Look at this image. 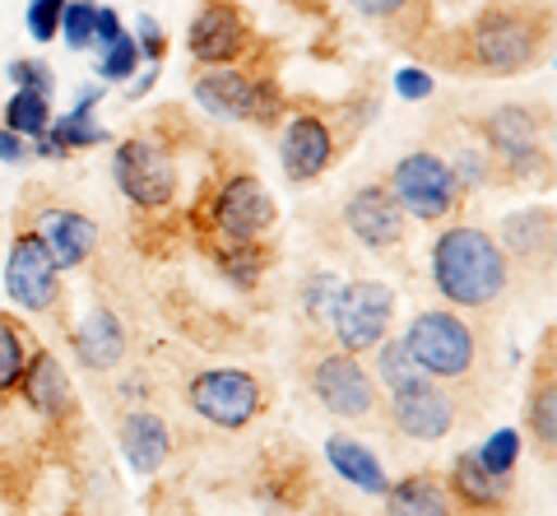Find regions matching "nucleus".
Masks as SVG:
<instances>
[{
  "label": "nucleus",
  "mask_w": 557,
  "mask_h": 516,
  "mask_svg": "<svg viewBox=\"0 0 557 516\" xmlns=\"http://www.w3.org/2000/svg\"><path fill=\"white\" fill-rule=\"evenodd\" d=\"M511 261L479 223H450L432 243V284L456 312H493L511 294Z\"/></svg>",
  "instance_id": "1"
},
{
  "label": "nucleus",
  "mask_w": 557,
  "mask_h": 516,
  "mask_svg": "<svg viewBox=\"0 0 557 516\" xmlns=\"http://www.w3.org/2000/svg\"><path fill=\"white\" fill-rule=\"evenodd\" d=\"M548 20H539L530 5H493L465 28V65L479 75H520L544 51Z\"/></svg>",
  "instance_id": "2"
},
{
  "label": "nucleus",
  "mask_w": 557,
  "mask_h": 516,
  "mask_svg": "<svg viewBox=\"0 0 557 516\" xmlns=\"http://www.w3.org/2000/svg\"><path fill=\"white\" fill-rule=\"evenodd\" d=\"M405 349L418 364V372L432 382H469L483 364V335L469 321V312L456 307H432L418 312L405 331Z\"/></svg>",
  "instance_id": "3"
},
{
  "label": "nucleus",
  "mask_w": 557,
  "mask_h": 516,
  "mask_svg": "<svg viewBox=\"0 0 557 516\" xmlns=\"http://www.w3.org/2000/svg\"><path fill=\"white\" fill-rule=\"evenodd\" d=\"M196 102L205 112L223 116V122H251V126H278L284 116V89L247 65H214V71L196 75Z\"/></svg>",
  "instance_id": "4"
},
{
  "label": "nucleus",
  "mask_w": 557,
  "mask_h": 516,
  "mask_svg": "<svg viewBox=\"0 0 557 516\" xmlns=\"http://www.w3.org/2000/svg\"><path fill=\"white\" fill-rule=\"evenodd\" d=\"M386 192L399 200V210L418 223H442L465 205V182L450 172L442 153H432V149L405 153V159L391 168Z\"/></svg>",
  "instance_id": "5"
},
{
  "label": "nucleus",
  "mask_w": 557,
  "mask_h": 516,
  "mask_svg": "<svg viewBox=\"0 0 557 516\" xmlns=\"http://www.w3.org/2000/svg\"><path fill=\"white\" fill-rule=\"evenodd\" d=\"M395 321V288L381 280H348L330 298V331H335V349L344 354H372L381 340L391 335Z\"/></svg>",
  "instance_id": "6"
},
{
  "label": "nucleus",
  "mask_w": 557,
  "mask_h": 516,
  "mask_svg": "<svg viewBox=\"0 0 557 516\" xmlns=\"http://www.w3.org/2000/svg\"><path fill=\"white\" fill-rule=\"evenodd\" d=\"M186 405L205 423L237 433V428H247L265 415V386L247 368H205L186 382Z\"/></svg>",
  "instance_id": "7"
},
{
  "label": "nucleus",
  "mask_w": 557,
  "mask_h": 516,
  "mask_svg": "<svg viewBox=\"0 0 557 516\" xmlns=\"http://www.w3.org/2000/svg\"><path fill=\"white\" fill-rule=\"evenodd\" d=\"M479 131L493 172L539 177L548 168V116H539L534 108H497L493 116H483Z\"/></svg>",
  "instance_id": "8"
},
{
  "label": "nucleus",
  "mask_w": 557,
  "mask_h": 516,
  "mask_svg": "<svg viewBox=\"0 0 557 516\" xmlns=\"http://www.w3.org/2000/svg\"><path fill=\"white\" fill-rule=\"evenodd\" d=\"M307 386L335 419L368 423L376 415V377L372 368H362L358 354H344V349L317 354V364L307 372Z\"/></svg>",
  "instance_id": "9"
},
{
  "label": "nucleus",
  "mask_w": 557,
  "mask_h": 516,
  "mask_svg": "<svg viewBox=\"0 0 557 516\" xmlns=\"http://www.w3.org/2000/svg\"><path fill=\"white\" fill-rule=\"evenodd\" d=\"M112 177L121 186V196L139 210H168L177 200V163L172 153L153 140H121L116 145V159H112Z\"/></svg>",
  "instance_id": "10"
},
{
  "label": "nucleus",
  "mask_w": 557,
  "mask_h": 516,
  "mask_svg": "<svg viewBox=\"0 0 557 516\" xmlns=\"http://www.w3.org/2000/svg\"><path fill=\"white\" fill-rule=\"evenodd\" d=\"M209 223H214V233L223 243H260V237L278 223V205L256 172H233V177L214 192Z\"/></svg>",
  "instance_id": "11"
},
{
  "label": "nucleus",
  "mask_w": 557,
  "mask_h": 516,
  "mask_svg": "<svg viewBox=\"0 0 557 516\" xmlns=\"http://www.w3.org/2000/svg\"><path fill=\"white\" fill-rule=\"evenodd\" d=\"M5 294L14 298V307L24 312H57V298H61V270L51 261L47 243L33 229L14 233L10 256H5Z\"/></svg>",
  "instance_id": "12"
},
{
  "label": "nucleus",
  "mask_w": 557,
  "mask_h": 516,
  "mask_svg": "<svg viewBox=\"0 0 557 516\" xmlns=\"http://www.w3.org/2000/svg\"><path fill=\"white\" fill-rule=\"evenodd\" d=\"M391 428L409 442H442L456 428V395L446 391V382L418 377L391 391Z\"/></svg>",
  "instance_id": "13"
},
{
  "label": "nucleus",
  "mask_w": 557,
  "mask_h": 516,
  "mask_svg": "<svg viewBox=\"0 0 557 516\" xmlns=\"http://www.w3.org/2000/svg\"><path fill=\"white\" fill-rule=\"evenodd\" d=\"M339 159V135L321 112H293L284 135H278V163L293 186H307L330 172Z\"/></svg>",
  "instance_id": "14"
},
{
  "label": "nucleus",
  "mask_w": 557,
  "mask_h": 516,
  "mask_svg": "<svg viewBox=\"0 0 557 516\" xmlns=\"http://www.w3.org/2000/svg\"><path fill=\"white\" fill-rule=\"evenodd\" d=\"M186 47H190V57H196L200 65L214 71V65L247 61V51L256 47V38H251L247 14H242L237 5H228V0H209L196 20H190Z\"/></svg>",
  "instance_id": "15"
},
{
  "label": "nucleus",
  "mask_w": 557,
  "mask_h": 516,
  "mask_svg": "<svg viewBox=\"0 0 557 516\" xmlns=\"http://www.w3.org/2000/svg\"><path fill=\"white\" fill-rule=\"evenodd\" d=\"M344 229L354 233V243H362L368 251H395V247H405V237H409V214L399 210V200L386 192V186L372 182V186L348 192Z\"/></svg>",
  "instance_id": "16"
},
{
  "label": "nucleus",
  "mask_w": 557,
  "mask_h": 516,
  "mask_svg": "<svg viewBox=\"0 0 557 516\" xmlns=\"http://www.w3.org/2000/svg\"><path fill=\"white\" fill-rule=\"evenodd\" d=\"M450 503H460L465 516H507L511 512V493L516 484L511 479H502L493 470H483V460L474 452H460L450 460V475L442 479Z\"/></svg>",
  "instance_id": "17"
},
{
  "label": "nucleus",
  "mask_w": 557,
  "mask_h": 516,
  "mask_svg": "<svg viewBox=\"0 0 557 516\" xmlns=\"http://www.w3.org/2000/svg\"><path fill=\"white\" fill-rule=\"evenodd\" d=\"M33 233L47 243L57 270L84 266L94 256V247H98V223L84 210H70V205H51V210H42L38 223H33Z\"/></svg>",
  "instance_id": "18"
},
{
  "label": "nucleus",
  "mask_w": 557,
  "mask_h": 516,
  "mask_svg": "<svg viewBox=\"0 0 557 516\" xmlns=\"http://www.w3.org/2000/svg\"><path fill=\"white\" fill-rule=\"evenodd\" d=\"M20 395L33 415L42 419H65L75 409V386H70V372L61 368V358L51 349H33L28 368H24V382Z\"/></svg>",
  "instance_id": "19"
},
{
  "label": "nucleus",
  "mask_w": 557,
  "mask_h": 516,
  "mask_svg": "<svg viewBox=\"0 0 557 516\" xmlns=\"http://www.w3.org/2000/svg\"><path fill=\"white\" fill-rule=\"evenodd\" d=\"M116 442L135 475H159L172 452V428L163 423V415H153V409H131V415L116 423Z\"/></svg>",
  "instance_id": "20"
},
{
  "label": "nucleus",
  "mask_w": 557,
  "mask_h": 516,
  "mask_svg": "<svg viewBox=\"0 0 557 516\" xmlns=\"http://www.w3.org/2000/svg\"><path fill=\"white\" fill-rule=\"evenodd\" d=\"M70 340H75V354L89 372H116L121 364H126V349H131L126 325H121V317L112 312V307H94Z\"/></svg>",
  "instance_id": "21"
},
{
  "label": "nucleus",
  "mask_w": 557,
  "mask_h": 516,
  "mask_svg": "<svg viewBox=\"0 0 557 516\" xmlns=\"http://www.w3.org/2000/svg\"><path fill=\"white\" fill-rule=\"evenodd\" d=\"M497 243L511 266H548L553 261V210L548 205H534V210L511 214L502 223Z\"/></svg>",
  "instance_id": "22"
},
{
  "label": "nucleus",
  "mask_w": 557,
  "mask_h": 516,
  "mask_svg": "<svg viewBox=\"0 0 557 516\" xmlns=\"http://www.w3.org/2000/svg\"><path fill=\"white\" fill-rule=\"evenodd\" d=\"M325 460L335 466L339 479H348V484L362 489V493H386V489H391V475H386V466L376 460V452H372L368 442L348 438V433L325 438Z\"/></svg>",
  "instance_id": "23"
},
{
  "label": "nucleus",
  "mask_w": 557,
  "mask_h": 516,
  "mask_svg": "<svg viewBox=\"0 0 557 516\" xmlns=\"http://www.w3.org/2000/svg\"><path fill=\"white\" fill-rule=\"evenodd\" d=\"M381 497H386V516H450V493L432 470L405 475Z\"/></svg>",
  "instance_id": "24"
},
{
  "label": "nucleus",
  "mask_w": 557,
  "mask_h": 516,
  "mask_svg": "<svg viewBox=\"0 0 557 516\" xmlns=\"http://www.w3.org/2000/svg\"><path fill=\"white\" fill-rule=\"evenodd\" d=\"M525 428L539 446V456L553 460V446H557V377L553 364L534 368V386H530V405H525Z\"/></svg>",
  "instance_id": "25"
},
{
  "label": "nucleus",
  "mask_w": 557,
  "mask_h": 516,
  "mask_svg": "<svg viewBox=\"0 0 557 516\" xmlns=\"http://www.w3.org/2000/svg\"><path fill=\"white\" fill-rule=\"evenodd\" d=\"M28 358H33L28 325L14 317V312H0V395H14V391H20Z\"/></svg>",
  "instance_id": "26"
},
{
  "label": "nucleus",
  "mask_w": 557,
  "mask_h": 516,
  "mask_svg": "<svg viewBox=\"0 0 557 516\" xmlns=\"http://www.w3.org/2000/svg\"><path fill=\"white\" fill-rule=\"evenodd\" d=\"M214 266L223 270V280L233 288H256L260 274L270 270V251L260 243H214Z\"/></svg>",
  "instance_id": "27"
},
{
  "label": "nucleus",
  "mask_w": 557,
  "mask_h": 516,
  "mask_svg": "<svg viewBox=\"0 0 557 516\" xmlns=\"http://www.w3.org/2000/svg\"><path fill=\"white\" fill-rule=\"evenodd\" d=\"M47 126H51V102H47V94L14 89V98L5 102V131L24 135V140H42Z\"/></svg>",
  "instance_id": "28"
},
{
  "label": "nucleus",
  "mask_w": 557,
  "mask_h": 516,
  "mask_svg": "<svg viewBox=\"0 0 557 516\" xmlns=\"http://www.w3.org/2000/svg\"><path fill=\"white\" fill-rule=\"evenodd\" d=\"M47 140L57 145L61 153H75V149H94V145H108L112 135L102 131L98 122H94V112H65V116H57V122L47 126Z\"/></svg>",
  "instance_id": "29"
},
{
  "label": "nucleus",
  "mask_w": 557,
  "mask_h": 516,
  "mask_svg": "<svg viewBox=\"0 0 557 516\" xmlns=\"http://www.w3.org/2000/svg\"><path fill=\"white\" fill-rule=\"evenodd\" d=\"M376 382L381 386H386V391H399V386H409V382H418V377H423V372H418V364H413V358H409V349H405V340H381L376 344Z\"/></svg>",
  "instance_id": "30"
},
{
  "label": "nucleus",
  "mask_w": 557,
  "mask_h": 516,
  "mask_svg": "<svg viewBox=\"0 0 557 516\" xmlns=\"http://www.w3.org/2000/svg\"><path fill=\"white\" fill-rule=\"evenodd\" d=\"M135 71H139V42L131 38V33H121V38H116L112 47H102L98 75L108 79V84H126Z\"/></svg>",
  "instance_id": "31"
},
{
  "label": "nucleus",
  "mask_w": 557,
  "mask_h": 516,
  "mask_svg": "<svg viewBox=\"0 0 557 516\" xmlns=\"http://www.w3.org/2000/svg\"><path fill=\"white\" fill-rule=\"evenodd\" d=\"M479 460H483V470L511 479L516 475V460H520V433H516V428H497V433L483 442Z\"/></svg>",
  "instance_id": "32"
},
{
  "label": "nucleus",
  "mask_w": 557,
  "mask_h": 516,
  "mask_svg": "<svg viewBox=\"0 0 557 516\" xmlns=\"http://www.w3.org/2000/svg\"><path fill=\"white\" fill-rule=\"evenodd\" d=\"M94 10L89 0H65V14H61V38L84 51V47H94Z\"/></svg>",
  "instance_id": "33"
},
{
  "label": "nucleus",
  "mask_w": 557,
  "mask_h": 516,
  "mask_svg": "<svg viewBox=\"0 0 557 516\" xmlns=\"http://www.w3.org/2000/svg\"><path fill=\"white\" fill-rule=\"evenodd\" d=\"M61 14H65V0H33L28 5V33L38 42H51L61 33Z\"/></svg>",
  "instance_id": "34"
},
{
  "label": "nucleus",
  "mask_w": 557,
  "mask_h": 516,
  "mask_svg": "<svg viewBox=\"0 0 557 516\" xmlns=\"http://www.w3.org/2000/svg\"><path fill=\"white\" fill-rule=\"evenodd\" d=\"M10 79H14V89H28V94H47L57 89V79H51V71L42 61H10Z\"/></svg>",
  "instance_id": "35"
},
{
  "label": "nucleus",
  "mask_w": 557,
  "mask_h": 516,
  "mask_svg": "<svg viewBox=\"0 0 557 516\" xmlns=\"http://www.w3.org/2000/svg\"><path fill=\"white\" fill-rule=\"evenodd\" d=\"M432 89H437V84H432V75L423 71V65H405V71L395 75V94L405 102H428Z\"/></svg>",
  "instance_id": "36"
},
{
  "label": "nucleus",
  "mask_w": 557,
  "mask_h": 516,
  "mask_svg": "<svg viewBox=\"0 0 557 516\" xmlns=\"http://www.w3.org/2000/svg\"><path fill=\"white\" fill-rule=\"evenodd\" d=\"M139 57H149L153 65H159L163 57H168V33L159 28V20H149V14H145V20H139Z\"/></svg>",
  "instance_id": "37"
},
{
  "label": "nucleus",
  "mask_w": 557,
  "mask_h": 516,
  "mask_svg": "<svg viewBox=\"0 0 557 516\" xmlns=\"http://www.w3.org/2000/svg\"><path fill=\"white\" fill-rule=\"evenodd\" d=\"M348 5H354V14H362V20L386 24V20H399L413 0H348Z\"/></svg>",
  "instance_id": "38"
},
{
  "label": "nucleus",
  "mask_w": 557,
  "mask_h": 516,
  "mask_svg": "<svg viewBox=\"0 0 557 516\" xmlns=\"http://www.w3.org/2000/svg\"><path fill=\"white\" fill-rule=\"evenodd\" d=\"M121 33H126V28H121V20H116V10H108V5H98V10H94V42H98V47H112V42L121 38Z\"/></svg>",
  "instance_id": "39"
},
{
  "label": "nucleus",
  "mask_w": 557,
  "mask_h": 516,
  "mask_svg": "<svg viewBox=\"0 0 557 516\" xmlns=\"http://www.w3.org/2000/svg\"><path fill=\"white\" fill-rule=\"evenodd\" d=\"M0 159H5V163H28L33 159V145L24 140V135H14V131L0 126Z\"/></svg>",
  "instance_id": "40"
},
{
  "label": "nucleus",
  "mask_w": 557,
  "mask_h": 516,
  "mask_svg": "<svg viewBox=\"0 0 557 516\" xmlns=\"http://www.w3.org/2000/svg\"><path fill=\"white\" fill-rule=\"evenodd\" d=\"M89 5H98V0H89Z\"/></svg>",
  "instance_id": "41"
}]
</instances>
